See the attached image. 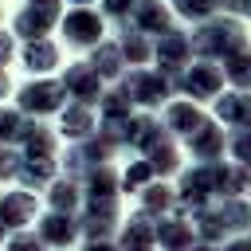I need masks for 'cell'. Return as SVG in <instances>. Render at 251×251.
<instances>
[{"mask_svg":"<svg viewBox=\"0 0 251 251\" xmlns=\"http://www.w3.org/2000/svg\"><path fill=\"white\" fill-rule=\"evenodd\" d=\"M180 8H184V12H208L212 0H180Z\"/></svg>","mask_w":251,"mask_h":251,"instance_id":"6da1fadb","label":"cell"}]
</instances>
